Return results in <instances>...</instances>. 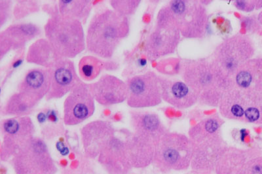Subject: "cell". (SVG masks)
<instances>
[{
    "label": "cell",
    "instance_id": "1",
    "mask_svg": "<svg viewBox=\"0 0 262 174\" xmlns=\"http://www.w3.org/2000/svg\"><path fill=\"white\" fill-rule=\"evenodd\" d=\"M180 73L184 83L198 96V102L219 106L231 81L211 60L182 61Z\"/></svg>",
    "mask_w": 262,
    "mask_h": 174
},
{
    "label": "cell",
    "instance_id": "2",
    "mask_svg": "<svg viewBox=\"0 0 262 174\" xmlns=\"http://www.w3.org/2000/svg\"><path fill=\"white\" fill-rule=\"evenodd\" d=\"M129 33L127 16L112 9H104L93 16L86 37V49L102 58H110Z\"/></svg>",
    "mask_w": 262,
    "mask_h": 174
},
{
    "label": "cell",
    "instance_id": "3",
    "mask_svg": "<svg viewBox=\"0 0 262 174\" xmlns=\"http://www.w3.org/2000/svg\"><path fill=\"white\" fill-rule=\"evenodd\" d=\"M157 25L172 28L187 38H200L207 32V10L199 2L175 0L161 9Z\"/></svg>",
    "mask_w": 262,
    "mask_h": 174
},
{
    "label": "cell",
    "instance_id": "4",
    "mask_svg": "<svg viewBox=\"0 0 262 174\" xmlns=\"http://www.w3.org/2000/svg\"><path fill=\"white\" fill-rule=\"evenodd\" d=\"M47 40L60 58L70 59L85 48L83 26L80 21L53 13L44 27Z\"/></svg>",
    "mask_w": 262,
    "mask_h": 174
},
{
    "label": "cell",
    "instance_id": "5",
    "mask_svg": "<svg viewBox=\"0 0 262 174\" xmlns=\"http://www.w3.org/2000/svg\"><path fill=\"white\" fill-rule=\"evenodd\" d=\"M193 146L181 134L167 133L156 146L154 164L162 172L187 170L191 166Z\"/></svg>",
    "mask_w": 262,
    "mask_h": 174
},
{
    "label": "cell",
    "instance_id": "6",
    "mask_svg": "<svg viewBox=\"0 0 262 174\" xmlns=\"http://www.w3.org/2000/svg\"><path fill=\"white\" fill-rule=\"evenodd\" d=\"M11 160L16 174H55L57 171L46 142L34 136Z\"/></svg>",
    "mask_w": 262,
    "mask_h": 174
},
{
    "label": "cell",
    "instance_id": "7",
    "mask_svg": "<svg viewBox=\"0 0 262 174\" xmlns=\"http://www.w3.org/2000/svg\"><path fill=\"white\" fill-rule=\"evenodd\" d=\"M253 44L249 37L236 35L222 43L213 54L211 61L229 79L254 55Z\"/></svg>",
    "mask_w": 262,
    "mask_h": 174
},
{
    "label": "cell",
    "instance_id": "8",
    "mask_svg": "<svg viewBox=\"0 0 262 174\" xmlns=\"http://www.w3.org/2000/svg\"><path fill=\"white\" fill-rule=\"evenodd\" d=\"M1 160L12 159L23 145L34 137L35 126L30 117H15L2 121Z\"/></svg>",
    "mask_w": 262,
    "mask_h": 174
},
{
    "label": "cell",
    "instance_id": "9",
    "mask_svg": "<svg viewBox=\"0 0 262 174\" xmlns=\"http://www.w3.org/2000/svg\"><path fill=\"white\" fill-rule=\"evenodd\" d=\"M126 83L128 91L127 103L131 107H154L163 100L160 76L154 72L135 75Z\"/></svg>",
    "mask_w": 262,
    "mask_h": 174
},
{
    "label": "cell",
    "instance_id": "10",
    "mask_svg": "<svg viewBox=\"0 0 262 174\" xmlns=\"http://www.w3.org/2000/svg\"><path fill=\"white\" fill-rule=\"evenodd\" d=\"M95 110V98L88 84L81 83L72 89L64 103V123L73 126L92 116Z\"/></svg>",
    "mask_w": 262,
    "mask_h": 174
},
{
    "label": "cell",
    "instance_id": "11",
    "mask_svg": "<svg viewBox=\"0 0 262 174\" xmlns=\"http://www.w3.org/2000/svg\"><path fill=\"white\" fill-rule=\"evenodd\" d=\"M98 162L109 174H128L133 168L127 141L115 136L98 157Z\"/></svg>",
    "mask_w": 262,
    "mask_h": 174
},
{
    "label": "cell",
    "instance_id": "12",
    "mask_svg": "<svg viewBox=\"0 0 262 174\" xmlns=\"http://www.w3.org/2000/svg\"><path fill=\"white\" fill-rule=\"evenodd\" d=\"M48 69L51 75V89L46 96L47 100L59 99L82 83L74 63L69 59L63 58Z\"/></svg>",
    "mask_w": 262,
    "mask_h": 174
},
{
    "label": "cell",
    "instance_id": "13",
    "mask_svg": "<svg viewBox=\"0 0 262 174\" xmlns=\"http://www.w3.org/2000/svg\"><path fill=\"white\" fill-rule=\"evenodd\" d=\"M88 86L95 100L102 105L118 104L128 98L127 83L114 75H104Z\"/></svg>",
    "mask_w": 262,
    "mask_h": 174
},
{
    "label": "cell",
    "instance_id": "14",
    "mask_svg": "<svg viewBox=\"0 0 262 174\" xmlns=\"http://www.w3.org/2000/svg\"><path fill=\"white\" fill-rule=\"evenodd\" d=\"M115 136L114 127L107 122L96 121L86 124L81 130V140L86 156L98 158Z\"/></svg>",
    "mask_w": 262,
    "mask_h": 174
},
{
    "label": "cell",
    "instance_id": "15",
    "mask_svg": "<svg viewBox=\"0 0 262 174\" xmlns=\"http://www.w3.org/2000/svg\"><path fill=\"white\" fill-rule=\"evenodd\" d=\"M193 156L191 167L201 173L215 170L217 162L227 149L222 138L193 144Z\"/></svg>",
    "mask_w": 262,
    "mask_h": 174
},
{
    "label": "cell",
    "instance_id": "16",
    "mask_svg": "<svg viewBox=\"0 0 262 174\" xmlns=\"http://www.w3.org/2000/svg\"><path fill=\"white\" fill-rule=\"evenodd\" d=\"M180 34L165 26L157 25L147 37L144 51L149 59H157L174 53L179 45Z\"/></svg>",
    "mask_w": 262,
    "mask_h": 174
},
{
    "label": "cell",
    "instance_id": "17",
    "mask_svg": "<svg viewBox=\"0 0 262 174\" xmlns=\"http://www.w3.org/2000/svg\"><path fill=\"white\" fill-rule=\"evenodd\" d=\"M40 28L32 23L10 26L0 34L1 58L9 51L22 48L28 42L41 34Z\"/></svg>",
    "mask_w": 262,
    "mask_h": 174
},
{
    "label": "cell",
    "instance_id": "18",
    "mask_svg": "<svg viewBox=\"0 0 262 174\" xmlns=\"http://www.w3.org/2000/svg\"><path fill=\"white\" fill-rule=\"evenodd\" d=\"M162 99L172 106L185 109L198 102V96L183 81L160 77Z\"/></svg>",
    "mask_w": 262,
    "mask_h": 174
},
{
    "label": "cell",
    "instance_id": "19",
    "mask_svg": "<svg viewBox=\"0 0 262 174\" xmlns=\"http://www.w3.org/2000/svg\"><path fill=\"white\" fill-rule=\"evenodd\" d=\"M130 123L133 133L158 143L167 133L158 115L149 112H132Z\"/></svg>",
    "mask_w": 262,
    "mask_h": 174
},
{
    "label": "cell",
    "instance_id": "20",
    "mask_svg": "<svg viewBox=\"0 0 262 174\" xmlns=\"http://www.w3.org/2000/svg\"><path fill=\"white\" fill-rule=\"evenodd\" d=\"M133 168H143L154 163L158 143L133 133L126 137Z\"/></svg>",
    "mask_w": 262,
    "mask_h": 174
},
{
    "label": "cell",
    "instance_id": "21",
    "mask_svg": "<svg viewBox=\"0 0 262 174\" xmlns=\"http://www.w3.org/2000/svg\"><path fill=\"white\" fill-rule=\"evenodd\" d=\"M51 89V75L48 68L29 70L20 81L18 91L22 92L40 101L46 97Z\"/></svg>",
    "mask_w": 262,
    "mask_h": 174
},
{
    "label": "cell",
    "instance_id": "22",
    "mask_svg": "<svg viewBox=\"0 0 262 174\" xmlns=\"http://www.w3.org/2000/svg\"><path fill=\"white\" fill-rule=\"evenodd\" d=\"M259 155L258 151L253 149L227 148L217 162L215 171L217 174H239L250 159Z\"/></svg>",
    "mask_w": 262,
    "mask_h": 174
},
{
    "label": "cell",
    "instance_id": "23",
    "mask_svg": "<svg viewBox=\"0 0 262 174\" xmlns=\"http://www.w3.org/2000/svg\"><path fill=\"white\" fill-rule=\"evenodd\" d=\"M224 121L219 116H212L202 120L190 129L189 140L193 144L222 138L221 128Z\"/></svg>",
    "mask_w": 262,
    "mask_h": 174
},
{
    "label": "cell",
    "instance_id": "24",
    "mask_svg": "<svg viewBox=\"0 0 262 174\" xmlns=\"http://www.w3.org/2000/svg\"><path fill=\"white\" fill-rule=\"evenodd\" d=\"M63 59L54 50L48 40L39 39L30 46L28 51V62L41 66L46 68L53 67L58 61Z\"/></svg>",
    "mask_w": 262,
    "mask_h": 174
},
{
    "label": "cell",
    "instance_id": "25",
    "mask_svg": "<svg viewBox=\"0 0 262 174\" xmlns=\"http://www.w3.org/2000/svg\"><path fill=\"white\" fill-rule=\"evenodd\" d=\"M39 102L32 96L18 91L5 103L1 114L4 116L26 117L31 114Z\"/></svg>",
    "mask_w": 262,
    "mask_h": 174
},
{
    "label": "cell",
    "instance_id": "26",
    "mask_svg": "<svg viewBox=\"0 0 262 174\" xmlns=\"http://www.w3.org/2000/svg\"><path fill=\"white\" fill-rule=\"evenodd\" d=\"M93 8V2L83 0H69L58 2V13L85 24Z\"/></svg>",
    "mask_w": 262,
    "mask_h": 174
},
{
    "label": "cell",
    "instance_id": "27",
    "mask_svg": "<svg viewBox=\"0 0 262 174\" xmlns=\"http://www.w3.org/2000/svg\"><path fill=\"white\" fill-rule=\"evenodd\" d=\"M109 65L112 64L105 62L94 56H83L79 61V74L85 81H93L99 76L103 70L111 69L108 68Z\"/></svg>",
    "mask_w": 262,
    "mask_h": 174
},
{
    "label": "cell",
    "instance_id": "28",
    "mask_svg": "<svg viewBox=\"0 0 262 174\" xmlns=\"http://www.w3.org/2000/svg\"><path fill=\"white\" fill-rule=\"evenodd\" d=\"M111 4L114 11L127 16L134 13L140 4V1H111Z\"/></svg>",
    "mask_w": 262,
    "mask_h": 174
},
{
    "label": "cell",
    "instance_id": "29",
    "mask_svg": "<svg viewBox=\"0 0 262 174\" xmlns=\"http://www.w3.org/2000/svg\"><path fill=\"white\" fill-rule=\"evenodd\" d=\"M167 59L158 63V71L164 74L172 75L180 72L181 62L178 59Z\"/></svg>",
    "mask_w": 262,
    "mask_h": 174
},
{
    "label": "cell",
    "instance_id": "30",
    "mask_svg": "<svg viewBox=\"0 0 262 174\" xmlns=\"http://www.w3.org/2000/svg\"><path fill=\"white\" fill-rule=\"evenodd\" d=\"M239 174H262V155L250 159Z\"/></svg>",
    "mask_w": 262,
    "mask_h": 174
},
{
    "label": "cell",
    "instance_id": "31",
    "mask_svg": "<svg viewBox=\"0 0 262 174\" xmlns=\"http://www.w3.org/2000/svg\"><path fill=\"white\" fill-rule=\"evenodd\" d=\"M9 1H1L0 2V16H1V25H3L5 21L8 18L10 12L11 3Z\"/></svg>",
    "mask_w": 262,
    "mask_h": 174
},
{
    "label": "cell",
    "instance_id": "32",
    "mask_svg": "<svg viewBox=\"0 0 262 174\" xmlns=\"http://www.w3.org/2000/svg\"><path fill=\"white\" fill-rule=\"evenodd\" d=\"M234 5L237 9L247 12L253 11L256 6V3L253 1H241V0L235 1Z\"/></svg>",
    "mask_w": 262,
    "mask_h": 174
},
{
    "label": "cell",
    "instance_id": "33",
    "mask_svg": "<svg viewBox=\"0 0 262 174\" xmlns=\"http://www.w3.org/2000/svg\"><path fill=\"white\" fill-rule=\"evenodd\" d=\"M258 19L259 23L262 25V11H261V13L259 14Z\"/></svg>",
    "mask_w": 262,
    "mask_h": 174
}]
</instances>
